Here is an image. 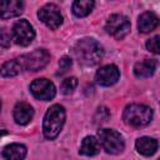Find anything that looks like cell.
<instances>
[{
  "label": "cell",
  "mask_w": 160,
  "mask_h": 160,
  "mask_svg": "<svg viewBox=\"0 0 160 160\" xmlns=\"http://www.w3.org/2000/svg\"><path fill=\"white\" fill-rule=\"evenodd\" d=\"M72 52L79 64L85 66H94L99 64L104 58L102 46L92 38H84L79 40L75 44Z\"/></svg>",
  "instance_id": "6da1fadb"
},
{
  "label": "cell",
  "mask_w": 160,
  "mask_h": 160,
  "mask_svg": "<svg viewBox=\"0 0 160 160\" xmlns=\"http://www.w3.org/2000/svg\"><path fill=\"white\" fill-rule=\"evenodd\" d=\"M65 109L59 104H55L48 109L42 121V132L46 139L52 140L60 134L65 124Z\"/></svg>",
  "instance_id": "7a4b0ae2"
},
{
  "label": "cell",
  "mask_w": 160,
  "mask_h": 160,
  "mask_svg": "<svg viewBox=\"0 0 160 160\" xmlns=\"http://www.w3.org/2000/svg\"><path fill=\"white\" fill-rule=\"evenodd\" d=\"M152 119V110L151 108L142 105V104H130L124 109L122 120L135 128L148 125Z\"/></svg>",
  "instance_id": "3957f363"
},
{
  "label": "cell",
  "mask_w": 160,
  "mask_h": 160,
  "mask_svg": "<svg viewBox=\"0 0 160 160\" xmlns=\"http://www.w3.org/2000/svg\"><path fill=\"white\" fill-rule=\"evenodd\" d=\"M99 142L108 154L118 155L124 151L125 142L120 132L114 129H100L98 131Z\"/></svg>",
  "instance_id": "277c9868"
},
{
  "label": "cell",
  "mask_w": 160,
  "mask_h": 160,
  "mask_svg": "<svg viewBox=\"0 0 160 160\" xmlns=\"http://www.w3.org/2000/svg\"><path fill=\"white\" fill-rule=\"evenodd\" d=\"M18 60L21 64L22 70L25 69L29 71H39L48 65L50 55L45 49H36L31 52L21 55Z\"/></svg>",
  "instance_id": "5b68a950"
},
{
  "label": "cell",
  "mask_w": 160,
  "mask_h": 160,
  "mask_svg": "<svg viewBox=\"0 0 160 160\" xmlns=\"http://www.w3.org/2000/svg\"><path fill=\"white\" fill-rule=\"evenodd\" d=\"M105 30L116 40H121L130 31V20L121 14H112L108 18Z\"/></svg>",
  "instance_id": "8992f818"
},
{
  "label": "cell",
  "mask_w": 160,
  "mask_h": 160,
  "mask_svg": "<svg viewBox=\"0 0 160 160\" xmlns=\"http://www.w3.org/2000/svg\"><path fill=\"white\" fill-rule=\"evenodd\" d=\"M11 34H12V39L15 40V42L21 46L30 45L35 38V30H34L32 25L25 19L18 20L14 24Z\"/></svg>",
  "instance_id": "52a82bcc"
},
{
  "label": "cell",
  "mask_w": 160,
  "mask_h": 160,
  "mask_svg": "<svg viewBox=\"0 0 160 160\" xmlns=\"http://www.w3.org/2000/svg\"><path fill=\"white\" fill-rule=\"evenodd\" d=\"M39 19L51 30L58 29L62 24V15L60 9L55 4H46L38 11Z\"/></svg>",
  "instance_id": "ba28073f"
},
{
  "label": "cell",
  "mask_w": 160,
  "mask_h": 160,
  "mask_svg": "<svg viewBox=\"0 0 160 160\" xmlns=\"http://www.w3.org/2000/svg\"><path fill=\"white\" fill-rule=\"evenodd\" d=\"M30 91L34 95V98H36L39 100L48 101V100H51L55 96L56 88L50 80H48L45 78H41V79L34 80L30 84Z\"/></svg>",
  "instance_id": "9c48e42d"
},
{
  "label": "cell",
  "mask_w": 160,
  "mask_h": 160,
  "mask_svg": "<svg viewBox=\"0 0 160 160\" xmlns=\"http://www.w3.org/2000/svg\"><path fill=\"white\" fill-rule=\"evenodd\" d=\"M119 78H120V71L112 64L101 66L95 74V80L101 86H111L119 80Z\"/></svg>",
  "instance_id": "30bf717a"
},
{
  "label": "cell",
  "mask_w": 160,
  "mask_h": 160,
  "mask_svg": "<svg viewBox=\"0 0 160 160\" xmlns=\"http://www.w3.org/2000/svg\"><path fill=\"white\" fill-rule=\"evenodd\" d=\"M24 11V2L20 0H2L0 1V18H16Z\"/></svg>",
  "instance_id": "8fae6325"
},
{
  "label": "cell",
  "mask_w": 160,
  "mask_h": 160,
  "mask_svg": "<svg viewBox=\"0 0 160 160\" xmlns=\"http://www.w3.org/2000/svg\"><path fill=\"white\" fill-rule=\"evenodd\" d=\"M34 116V109L28 102H18L14 108V120L19 125H26L31 121Z\"/></svg>",
  "instance_id": "7c38bea8"
},
{
  "label": "cell",
  "mask_w": 160,
  "mask_h": 160,
  "mask_svg": "<svg viewBox=\"0 0 160 160\" xmlns=\"http://www.w3.org/2000/svg\"><path fill=\"white\" fill-rule=\"evenodd\" d=\"M159 24V19L155 12L152 11H145L139 16L138 20V28L141 32H150L152 31Z\"/></svg>",
  "instance_id": "4fadbf2b"
},
{
  "label": "cell",
  "mask_w": 160,
  "mask_h": 160,
  "mask_svg": "<svg viewBox=\"0 0 160 160\" xmlns=\"http://www.w3.org/2000/svg\"><path fill=\"white\" fill-rule=\"evenodd\" d=\"M135 146H136V150L139 154H141L144 156H151L158 150V141L154 138L142 136L136 140Z\"/></svg>",
  "instance_id": "5bb4252c"
},
{
  "label": "cell",
  "mask_w": 160,
  "mask_h": 160,
  "mask_svg": "<svg viewBox=\"0 0 160 160\" xmlns=\"http://www.w3.org/2000/svg\"><path fill=\"white\" fill-rule=\"evenodd\" d=\"M156 70V61L152 59H144L134 65V74L136 78H149Z\"/></svg>",
  "instance_id": "9a60e30c"
},
{
  "label": "cell",
  "mask_w": 160,
  "mask_h": 160,
  "mask_svg": "<svg viewBox=\"0 0 160 160\" xmlns=\"http://www.w3.org/2000/svg\"><path fill=\"white\" fill-rule=\"evenodd\" d=\"M2 156L5 160H24L26 156V148L22 144H10L2 150Z\"/></svg>",
  "instance_id": "2e32d148"
},
{
  "label": "cell",
  "mask_w": 160,
  "mask_h": 160,
  "mask_svg": "<svg viewBox=\"0 0 160 160\" xmlns=\"http://www.w3.org/2000/svg\"><path fill=\"white\" fill-rule=\"evenodd\" d=\"M100 142L95 136H86L82 139L80 145V154L85 156H94L100 152Z\"/></svg>",
  "instance_id": "e0dca14e"
},
{
  "label": "cell",
  "mask_w": 160,
  "mask_h": 160,
  "mask_svg": "<svg viewBox=\"0 0 160 160\" xmlns=\"http://www.w3.org/2000/svg\"><path fill=\"white\" fill-rule=\"evenodd\" d=\"M94 5L95 2L92 0H76L72 2V12L78 18L88 16L91 12Z\"/></svg>",
  "instance_id": "ac0fdd59"
},
{
  "label": "cell",
  "mask_w": 160,
  "mask_h": 160,
  "mask_svg": "<svg viewBox=\"0 0 160 160\" xmlns=\"http://www.w3.org/2000/svg\"><path fill=\"white\" fill-rule=\"evenodd\" d=\"M22 70V66L21 64L19 62L18 59H14V60H9L6 61L1 69H0V75L4 76V78H12V76H16L21 72Z\"/></svg>",
  "instance_id": "d6986e66"
},
{
  "label": "cell",
  "mask_w": 160,
  "mask_h": 160,
  "mask_svg": "<svg viewBox=\"0 0 160 160\" xmlns=\"http://www.w3.org/2000/svg\"><path fill=\"white\" fill-rule=\"evenodd\" d=\"M78 86V79L71 76V78H66L62 82H61V86H60V91L61 94L64 95H70L74 92L75 88Z\"/></svg>",
  "instance_id": "ffe728a7"
},
{
  "label": "cell",
  "mask_w": 160,
  "mask_h": 160,
  "mask_svg": "<svg viewBox=\"0 0 160 160\" xmlns=\"http://www.w3.org/2000/svg\"><path fill=\"white\" fill-rule=\"evenodd\" d=\"M12 40V34L8 29L2 28L0 29V46L2 48H9Z\"/></svg>",
  "instance_id": "44dd1931"
},
{
  "label": "cell",
  "mask_w": 160,
  "mask_h": 160,
  "mask_svg": "<svg viewBox=\"0 0 160 160\" xmlns=\"http://www.w3.org/2000/svg\"><path fill=\"white\" fill-rule=\"evenodd\" d=\"M146 49L154 54H159V36H154L146 41Z\"/></svg>",
  "instance_id": "7402d4cb"
},
{
  "label": "cell",
  "mask_w": 160,
  "mask_h": 160,
  "mask_svg": "<svg viewBox=\"0 0 160 160\" xmlns=\"http://www.w3.org/2000/svg\"><path fill=\"white\" fill-rule=\"evenodd\" d=\"M71 64H72V61H71V59L69 56H62L60 59V61H59V74L66 72L70 69Z\"/></svg>",
  "instance_id": "603a6c76"
},
{
  "label": "cell",
  "mask_w": 160,
  "mask_h": 160,
  "mask_svg": "<svg viewBox=\"0 0 160 160\" xmlns=\"http://www.w3.org/2000/svg\"><path fill=\"white\" fill-rule=\"evenodd\" d=\"M6 134H8V131H6V130H4V129H1V130H0V138H1V136H4V135H6Z\"/></svg>",
  "instance_id": "cb8c5ba5"
},
{
  "label": "cell",
  "mask_w": 160,
  "mask_h": 160,
  "mask_svg": "<svg viewBox=\"0 0 160 160\" xmlns=\"http://www.w3.org/2000/svg\"><path fill=\"white\" fill-rule=\"evenodd\" d=\"M0 110H1V100H0Z\"/></svg>",
  "instance_id": "d4e9b609"
}]
</instances>
